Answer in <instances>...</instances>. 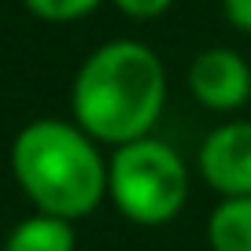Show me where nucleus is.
Listing matches in <instances>:
<instances>
[{
  "label": "nucleus",
  "mask_w": 251,
  "mask_h": 251,
  "mask_svg": "<svg viewBox=\"0 0 251 251\" xmlns=\"http://www.w3.org/2000/svg\"><path fill=\"white\" fill-rule=\"evenodd\" d=\"M8 251H74V229L52 214H33L11 229Z\"/></svg>",
  "instance_id": "nucleus-6"
},
{
  "label": "nucleus",
  "mask_w": 251,
  "mask_h": 251,
  "mask_svg": "<svg viewBox=\"0 0 251 251\" xmlns=\"http://www.w3.org/2000/svg\"><path fill=\"white\" fill-rule=\"evenodd\" d=\"M207 233L214 251H251V196L218 203Z\"/></svg>",
  "instance_id": "nucleus-7"
},
{
  "label": "nucleus",
  "mask_w": 251,
  "mask_h": 251,
  "mask_svg": "<svg viewBox=\"0 0 251 251\" xmlns=\"http://www.w3.org/2000/svg\"><path fill=\"white\" fill-rule=\"evenodd\" d=\"M100 0H26V8L41 19H52V23H71V19H81L96 8Z\"/></svg>",
  "instance_id": "nucleus-8"
},
{
  "label": "nucleus",
  "mask_w": 251,
  "mask_h": 251,
  "mask_svg": "<svg viewBox=\"0 0 251 251\" xmlns=\"http://www.w3.org/2000/svg\"><path fill=\"white\" fill-rule=\"evenodd\" d=\"M222 8H226V19L236 30L251 33V0H222Z\"/></svg>",
  "instance_id": "nucleus-10"
},
{
  "label": "nucleus",
  "mask_w": 251,
  "mask_h": 251,
  "mask_svg": "<svg viewBox=\"0 0 251 251\" xmlns=\"http://www.w3.org/2000/svg\"><path fill=\"white\" fill-rule=\"evenodd\" d=\"M118 8L126 11V15H137V19H151V15H163L166 8H170L174 0H115Z\"/></svg>",
  "instance_id": "nucleus-9"
},
{
  "label": "nucleus",
  "mask_w": 251,
  "mask_h": 251,
  "mask_svg": "<svg viewBox=\"0 0 251 251\" xmlns=\"http://www.w3.org/2000/svg\"><path fill=\"white\" fill-rule=\"evenodd\" d=\"M166 100L163 63L148 45L111 41L81 63L74 78V118L96 141H144Z\"/></svg>",
  "instance_id": "nucleus-1"
},
{
  "label": "nucleus",
  "mask_w": 251,
  "mask_h": 251,
  "mask_svg": "<svg viewBox=\"0 0 251 251\" xmlns=\"http://www.w3.org/2000/svg\"><path fill=\"white\" fill-rule=\"evenodd\" d=\"M200 170L226 200L251 196V122L218 126L200 148Z\"/></svg>",
  "instance_id": "nucleus-4"
},
{
  "label": "nucleus",
  "mask_w": 251,
  "mask_h": 251,
  "mask_svg": "<svg viewBox=\"0 0 251 251\" xmlns=\"http://www.w3.org/2000/svg\"><path fill=\"white\" fill-rule=\"evenodd\" d=\"M107 188L126 218L141 226H159L185 207L188 174L170 144L144 137L115 151L107 166Z\"/></svg>",
  "instance_id": "nucleus-3"
},
{
  "label": "nucleus",
  "mask_w": 251,
  "mask_h": 251,
  "mask_svg": "<svg viewBox=\"0 0 251 251\" xmlns=\"http://www.w3.org/2000/svg\"><path fill=\"white\" fill-rule=\"evenodd\" d=\"M11 170L23 192L52 218H81L107 192V166L78 126L37 118L11 144Z\"/></svg>",
  "instance_id": "nucleus-2"
},
{
  "label": "nucleus",
  "mask_w": 251,
  "mask_h": 251,
  "mask_svg": "<svg viewBox=\"0 0 251 251\" xmlns=\"http://www.w3.org/2000/svg\"><path fill=\"white\" fill-rule=\"evenodd\" d=\"M188 89L203 107L229 111L251 96V71L233 48H207L188 71Z\"/></svg>",
  "instance_id": "nucleus-5"
}]
</instances>
